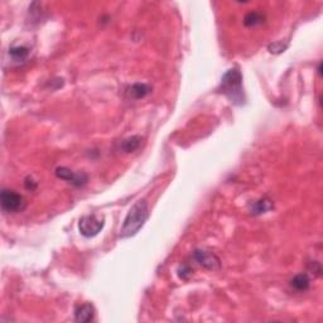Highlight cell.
I'll use <instances>...</instances> for the list:
<instances>
[{"mask_svg":"<svg viewBox=\"0 0 323 323\" xmlns=\"http://www.w3.org/2000/svg\"><path fill=\"white\" fill-rule=\"evenodd\" d=\"M93 317H95V308H93L92 304L90 303L77 306L76 310H75V320H76L77 322H91V321L93 320Z\"/></svg>","mask_w":323,"mask_h":323,"instance_id":"cell-7","label":"cell"},{"mask_svg":"<svg viewBox=\"0 0 323 323\" xmlns=\"http://www.w3.org/2000/svg\"><path fill=\"white\" fill-rule=\"evenodd\" d=\"M264 14L261 11H249L244 18V24L246 27H255L264 22Z\"/></svg>","mask_w":323,"mask_h":323,"instance_id":"cell-13","label":"cell"},{"mask_svg":"<svg viewBox=\"0 0 323 323\" xmlns=\"http://www.w3.org/2000/svg\"><path fill=\"white\" fill-rule=\"evenodd\" d=\"M273 207H274L273 202H271L269 198L263 197L252 203L250 211H251L252 215H263V214H266L268 211H270Z\"/></svg>","mask_w":323,"mask_h":323,"instance_id":"cell-10","label":"cell"},{"mask_svg":"<svg viewBox=\"0 0 323 323\" xmlns=\"http://www.w3.org/2000/svg\"><path fill=\"white\" fill-rule=\"evenodd\" d=\"M149 217L148 203L145 200H139L130 207L124 219L123 226L120 229V238L128 239L137 235Z\"/></svg>","mask_w":323,"mask_h":323,"instance_id":"cell-2","label":"cell"},{"mask_svg":"<svg viewBox=\"0 0 323 323\" xmlns=\"http://www.w3.org/2000/svg\"><path fill=\"white\" fill-rule=\"evenodd\" d=\"M289 46V41H278L274 42V43L269 44L268 50L270 53H274V55H279V53H283Z\"/></svg>","mask_w":323,"mask_h":323,"instance_id":"cell-14","label":"cell"},{"mask_svg":"<svg viewBox=\"0 0 323 323\" xmlns=\"http://www.w3.org/2000/svg\"><path fill=\"white\" fill-rule=\"evenodd\" d=\"M55 173L58 178L63 179V181H67L75 187L83 186V184H86V182L88 181L87 175L86 174H83V173H75L72 172L70 168L66 167H58Z\"/></svg>","mask_w":323,"mask_h":323,"instance_id":"cell-6","label":"cell"},{"mask_svg":"<svg viewBox=\"0 0 323 323\" xmlns=\"http://www.w3.org/2000/svg\"><path fill=\"white\" fill-rule=\"evenodd\" d=\"M219 91L222 95L226 96L234 105H238V106L244 105L246 97H245L244 87H242V75L240 70L234 67L225 72L224 76L221 77Z\"/></svg>","mask_w":323,"mask_h":323,"instance_id":"cell-1","label":"cell"},{"mask_svg":"<svg viewBox=\"0 0 323 323\" xmlns=\"http://www.w3.org/2000/svg\"><path fill=\"white\" fill-rule=\"evenodd\" d=\"M105 220L99 215H85L80 219L79 230L85 238H95L104 229Z\"/></svg>","mask_w":323,"mask_h":323,"instance_id":"cell-4","label":"cell"},{"mask_svg":"<svg viewBox=\"0 0 323 323\" xmlns=\"http://www.w3.org/2000/svg\"><path fill=\"white\" fill-rule=\"evenodd\" d=\"M178 273H179V277H181L182 279H188L189 275L192 274V270L189 266L183 265V266H181V269L178 270Z\"/></svg>","mask_w":323,"mask_h":323,"instance_id":"cell-15","label":"cell"},{"mask_svg":"<svg viewBox=\"0 0 323 323\" xmlns=\"http://www.w3.org/2000/svg\"><path fill=\"white\" fill-rule=\"evenodd\" d=\"M152 88L151 86L147 85V83H134V85L129 86L126 88V96L129 99L133 100H140L144 99L145 96H148L151 93Z\"/></svg>","mask_w":323,"mask_h":323,"instance_id":"cell-8","label":"cell"},{"mask_svg":"<svg viewBox=\"0 0 323 323\" xmlns=\"http://www.w3.org/2000/svg\"><path fill=\"white\" fill-rule=\"evenodd\" d=\"M24 184H25V188L30 189V191H32V189H36V187H37V183L33 181V179L30 178V177H28V178L25 179Z\"/></svg>","mask_w":323,"mask_h":323,"instance_id":"cell-16","label":"cell"},{"mask_svg":"<svg viewBox=\"0 0 323 323\" xmlns=\"http://www.w3.org/2000/svg\"><path fill=\"white\" fill-rule=\"evenodd\" d=\"M0 205H1L4 212L17 214V212H22L24 210L27 202L22 195L17 193L13 189L3 188L1 193H0Z\"/></svg>","mask_w":323,"mask_h":323,"instance_id":"cell-3","label":"cell"},{"mask_svg":"<svg viewBox=\"0 0 323 323\" xmlns=\"http://www.w3.org/2000/svg\"><path fill=\"white\" fill-rule=\"evenodd\" d=\"M192 255H193V259L207 270H219L221 268L220 257L210 250L196 249Z\"/></svg>","mask_w":323,"mask_h":323,"instance_id":"cell-5","label":"cell"},{"mask_svg":"<svg viewBox=\"0 0 323 323\" xmlns=\"http://www.w3.org/2000/svg\"><path fill=\"white\" fill-rule=\"evenodd\" d=\"M140 144H142V137L139 135H133V137H129L126 139H124L123 142L120 143V151L123 153H133L137 149H139Z\"/></svg>","mask_w":323,"mask_h":323,"instance_id":"cell-9","label":"cell"},{"mask_svg":"<svg viewBox=\"0 0 323 323\" xmlns=\"http://www.w3.org/2000/svg\"><path fill=\"white\" fill-rule=\"evenodd\" d=\"M290 287L294 288L298 292H306L311 287V279L307 274H297L293 279L290 280Z\"/></svg>","mask_w":323,"mask_h":323,"instance_id":"cell-11","label":"cell"},{"mask_svg":"<svg viewBox=\"0 0 323 323\" xmlns=\"http://www.w3.org/2000/svg\"><path fill=\"white\" fill-rule=\"evenodd\" d=\"M9 55H10V57L13 58L15 62H23V61L27 60L28 56H29V48L24 46L10 47Z\"/></svg>","mask_w":323,"mask_h":323,"instance_id":"cell-12","label":"cell"}]
</instances>
